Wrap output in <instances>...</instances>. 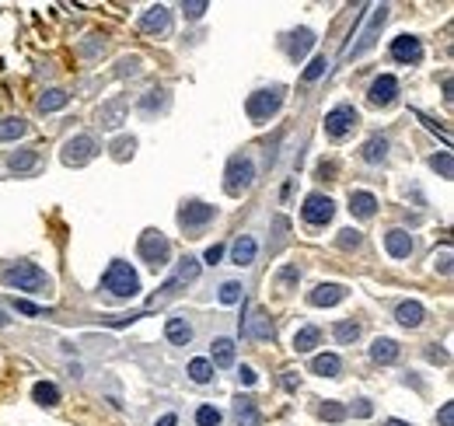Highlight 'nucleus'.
Masks as SVG:
<instances>
[{"label":"nucleus","mask_w":454,"mask_h":426,"mask_svg":"<svg viewBox=\"0 0 454 426\" xmlns=\"http://www.w3.org/2000/svg\"><path fill=\"white\" fill-rule=\"evenodd\" d=\"M102 290H109V297H116V300H129L140 294V276H136V269L129 262L116 258L109 266V273L102 276Z\"/></svg>","instance_id":"nucleus-2"},{"label":"nucleus","mask_w":454,"mask_h":426,"mask_svg":"<svg viewBox=\"0 0 454 426\" xmlns=\"http://www.w3.org/2000/svg\"><path fill=\"white\" fill-rule=\"evenodd\" d=\"M311 45H315V32H311V28H297V32L290 36V43H287L290 60H293V63H297V60H304Z\"/></svg>","instance_id":"nucleus-19"},{"label":"nucleus","mask_w":454,"mask_h":426,"mask_svg":"<svg viewBox=\"0 0 454 426\" xmlns=\"http://www.w3.org/2000/svg\"><path fill=\"white\" fill-rule=\"evenodd\" d=\"M242 294H245V287H242L238 280H224L217 297H220V304H238V300H242Z\"/></svg>","instance_id":"nucleus-37"},{"label":"nucleus","mask_w":454,"mask_h":426,"mask_svg":"<svg viewBox=\"0 0 454 426\" xmlns=\"http://www.w3.org/2000/svg\"><path fill=\"white\" fill-rule=\"evenodd\" d=\"M196 276H200V262H196V258H189V256H185L182 262H178V273H175L178 287H182V283H193Z\"/></svg>","instance_id":"nucleus-36"},{"label":"nucleus","mask_w":454,"mask_h":426,"mask_svg":"<svg viewBox=\"0 0 454 426\" xmlns=\"http://www.w3.org/2000/svg\"><path fill=\"white\" fill-rule=\"evenodd\" d=\"M308 300L315 304V307H332V304H339V300H346V287L342 283H318Z\"/></svg>","instance_id":"nucleus-14"},{"label":"nucleus","mask_w":454,"mask_h":426,"mask_svg":"<svg viewBox=\"0 0 454 426\" xmlns=\"http://www.w3.org/2000/svg\"><path fill=\"white\" fill-rule=\"evenodd\" d=\"M437 423H441V426H454V405H451V402H444V405H441Z\"/></svg>","instance_id":"nucleus-45"},{"label":"nucleus","mask_w":454,"mask_h":426,"mask_svg":"<svg viewBox=\"0 0 454 426\" xmlns=\"http://www.w3.org/2000/svg\"><path fill=\"white\" fill-rule=\"evenodd\" d=\"M374 413V405L367 402V398H357V405H353V416H360V420H367Z\"/></svg>","instance_id":"nucleus-47"},{"label":"nucleus","mask_w":454,"mask_h":426,"mask_svg":"<svg viewBox=\"0 0 454 426\" xmlns=\"http://www.w3.org/2000/svg\"><path fill=\"white\" fill-rule=\"evenodd\" d=\"M220 420H224V416H220L217 405H200V409H196V423L200 426H220Z\"/></svg>","instance_id":"nucleus-40"},{"label":"nucleus","mask_w":454,"mask_h":426,"mask_svg":"<svg viewBox=\"0 0 454 426\" xmlns=\"http://www.w3.org/2000/svg\"><path fill=\"white\" fill-rule=\"evenodd\" d=\"M293 280H301V269H297V266H287V269L280 273V287H287Z\"/></svg>","instance_id":"nucleus-48"},{"label":"nucleus","mask_w":454,"mask_h":426,"mask_svg":"<svg viewBox=\"0 0 454 426\" xmlns=\"http://www.w3.org/2000/svg\"><path fill=\"white\" fill-rule=\"evenodd\" d=\"M136 252H140V258H144L151 269H165L168 258H171V241H168L161 231H144Z\"/></svg>","instance_id":"nucleus-5"},{"label":"nucleus","mask_w":454,"mask_h":426,"mask_svg":"<svg viewBox=\"0 0 454 426\" xmlns=\"http://www.w3.org/2000/svg\"><path fill=\"white\" fill-rule=\"evenodd\" d=\"M28 133V123L25 119H0V143H7V140H18V136H25Z\"/></svg>","instance_id":"nucleus-32"},{"label":"nucleus","mask_w":454,"mask_h":426,"mask_svg":"<svg viewBox=\"0 0 454 426\" xmlns=\"http://www.w3.org/2000/svg\"><path fill=\"white\" fill-rule=\"evenodd\" d=\"M210 4L207 0H193V4H182V14L189 18V21H200L203 18V11H207Z\"/></svg>","instance_id":"nucleus-44"},{"label":"nucleus","mask_w":454,"mask_h":426,"mask_svg":"<svg viewBox=\"0 0 454 426\" xmlns=\"http://www.w3.org/2000/svg\"><path fill=\"white\" fill-rule=\"evenodd\" d=\"M0 280L11 287V290H25V294H49L53 290V276L39 269L36 262H25V258H18V262H4L0 266Z\"/></svg>","instance_id":"nucleus-1"},{"label":"nucleus","mask_w":454,"mask_h":426,"mask_svg":"<svg viewBox=\"0 0 454 426\" xmlns=\"http://www.w3.org/2000/svg\"><path fill=\"white\" fill-rule=\"evenodd\" d=\"M189 378H193L196 384H210V381H213V364H210L207 356L189 360Z\"/></svg>","instance_id":"nucleus-31"},{"label":"nucleus","mask_w":454,"mask_h":426,"mask_svg":"<svg viewBox=\"0 0 454 426\" xmlns=\"http://www.w3.org/2000/svg\"><path fill=\"white\" fill-rule=\"evenodd\" d=\"M133 147H136V140H133V136H129V140H116V143H112V158H116V161H126V158H133Z\"/></svg>","instance_id":"nucleus-42"},{"label":"nucleus","mask_w":454,"mask_h":426,"mask_svg":"<svg viewBox=\"0 0 454 426\" xmlns=\"http://www.w3.org/2000/svg\"><path fill=\"white\" fill-rule=\"evenodd\" d=\"M259 256V245H255V238L252 234H242L238 241H234V248H231V258H234V266H252Z\"/></svg>","instance_id":"nucleus-22"},{"label":"nucleus","mask_w":454,"mask_h":426,"mask_svg":"<svg viewBox=\"0 0 454 426\" xmlns=\"http://www.w3.org/2000/svg\"><path fill=\"white\" fill-rule=\"evenodd\" d=\"M123 116H126V98H112V102H105L98 109V119H102L105 129H119L123 126Z\"/></svg>","instance_id":"nucleus-16"},{"label":"nucleus","mask_w":454,"mask_h":426,"mask_svg":"<svg viewBox=\"0 0 454 426\" xmlns=\"http://www.w3.org/2000/svg\"><path fill=\"white\" fill-rule=\"evenodd\" d=\"M154 426H178V413H165V416H158V423Z\"/></svg>","instance_id":"nucleus-53"},{"label":"nucleus","mask_w":454,"mask_h":426,"mask_svg":"<svg viewBox=\"0 0 454 426\" xmlns=\"http://www.w3.org/2000/svg\"><path fill=\"white\" fill-rule=\"evenodd\" d=\"M301 217H304L311 227H325L332 217H335V203H332L329 196H322V192H311V196L304 200V207H301Z\"/></svg>","instance_id":"nucleus-10"},{"label":"nucleus","mask_w":454,"mask_h":426,"mask_svg":"<svg viewBox=\"0 0 454 426\" xmlns=\"http://www.w3.org/2000/svg\"><path fill=\"white\" fill-rule=\"evenodd\" d=\"M318 416H322L325 423H342L350 413H346V405H339V402H325V405H318Z\"/></svg>","instance_id":"nucleus-39"},{"label":"nucleus","mask_w":454,"mask_h":426,"mask_svg":"<svg viewBox=\"0 0 454 426\" xmlns=\"http://www.w3.org/2000/svg\"><path fill=\"white\" fill-rule=\"evenodd\" d=\"M384 426H413V423H402V420H388Z\"/></svg>","instance_id":"nucleus-56"},{"label":"nucleus","mask_w":454,"mask_h":426,"mask_svg":"<svg viewBox=\"0 0 454 426\" xmlns=\"http://www.w3.org/2000/svg\"><path fill=\"white\" fill-rule=\"evenodd\" d=\"M32 398H36L39 405H45V409H53V405H60V388L53 381H39L32 388Z\"/></svg>","instance_id":"nucleus-28"},{"label":"nucleus","mask_w":454,"mask_h":426,"mask_svg":"<svg viewBox=\"0 0 454 426\" xmlns=\"http://www.w3.org/2000/svg\"><path fill=\"white\" fill-rule=\"evenodd\" d=\"M238 378H242V384H255V381H259V374H255V371H252L248 364H242V371H238Z\"/></svg>","instance_id":"nucleus-51"},{"label":"nucleus","mask_w":454,"mask_h":426,"mask_svg":"<svg viewBox=\"0 0 454 426\" xmlns=\"http://www.w3.org/2000/svg\"><path fill=\"white\" fill-rule=\"evenodd\" d=\"M7 168L11 171H36L39 168V154H36V151H11V154H7Z\"/></svg>","instance_id":"nucleus-25"},{"label":"nucleus","mask_w":454,"mask_h":426,"mask_svg":"<svg viewBox=\"0 0 454 426\" xmlns=\"http://www.w3.org/2000/svg\"><path fill=\"white\" fill-rule=\"evenodd\" d=\"M318 339H322V332H318L315 325H304V329L293 336V349H297V353H311V349L318 346Z\"/></svg>","instance_id":"nucleus-29"},{"label":"nucleus","mask_w":454,"mask_h":426,"mask_svg":"<svg viewBox=\"0 0 454 426\" xmlns=\"http://www.w3.org/2000/svg\"><path fill=\"white\" fill-rule=\"evenodd\" d=\"M350 210L357 213V217H374L377 210V200H374V192H350Z\"/></svg>","instance_id":"nucleus-27"},{"label":"nucleus","mask_w":454,"mask_h":426,"mask_svg":"<svg viewBox=\"0 0 454 426\" xmlns=\"http://www.w3.org/2000/svg\"><path fill=\"white\" fill-rule=\"evenodd\" d=\"M283 98H287V87L283 84H273V87H259L255 94H248L245 109H248V119L255 126L269 123V116H276L283 109Z\"/></svg>","instance_id":"nucleus-3"},{"label":"nucleus","mask_w":454,"mask_h":426,"mask_svg":"<svg viewBox=\"0 0 454 426\" xmlns=\"http://www.w3.org/2000/svg\"><path fill=\"white\" fill-rule=\"evenodd\" d=\"M391 56H395L399 63H419V60H423V43H419L416 36H399V39L391 43Z\"/></svg>","instance_id":"nucleus-13"},{"label":"nucleus","mask_w":454,"mask_h":426,"mask_svg":"<svg viewBox=\"0 0 454 426\" xmlns=\"http://www.w3.org/2000/svg\"><path fill=\"white\" fill-rule=\"evenodd\" d=\"M165 336H168V342H175V346H189V342H193V325L175 315V318H168Z\"/></svg>","instance_id":"nucleus-21"},{"label":"nucleus","mask_w":454,"mask_h":426,"mask_svg":"<svg viewBox=\"0 0 454 426\" xmlns=\"http://www.w3.org/2000/svg\"><path fill=\"white\" fill-rule=\"evenodd\" d=\"M430 168L437 171L441 178H451L454 175V161H451V151H441V154H433L430 158Z\"/></svg>","instance_id":"nucleus-38"},{"label":"nucleus","mask_w":454,"mask_h":426,"mask_svg":"<svg viewBox=\"0 0 454 426\" xmlns=\"http://www.w3.org/2000/svg\"><path fill=\"white\" fill-rule=\"evenodd\" d=\"M384 21H388V4H381V7H374L371 11V21H367V28L357 36L360 43L357 45H350L342 56H360V53H367L374 43H377V36H381V28H384Z\"/></svg>","instance_id":"nucleus-9"},{"label":"nucleus","mask_w":454,"mask_h":426,"mask_svg":"<svg viewBox=\"0 0 454 426\" xmlns=\"http://www.w3.org/2000/svg\"><path fill=\"white\" fill-rule=\"evenodd\" d=\"M423 304L419 300H402L399 304V311H395V318H399V325H406V329H419L423 325Z\"/></svg>","instance_id":"nucleus-20"},{"label":"nucleus","mask_w":454,"mask_h":426,"mask_svg":"<svg viewBox=\"0 0 454 426\" xmlns=\"http://www.w3.org/2000/svg\"><path fill=\"white\" fill-rule=\"evenodd\" d=\"M426 356H430V360H441V364H444V360H448V353H444V349H430V353H426Z\"/></svg>","instance_id":"nucleus-54"},{"label":"nucleus","mask_w":454,"mask_h":426,"mask_svg":"<svg viewBox=\"0 0 454 426\" xmlns=\"http://www.w3.org/2000/svg\"><path fill=\"white\" fill-rule=\"evenodd\" d=\"M399 353H402V346L395 339H374L371 346V360L374 364H395L399 360Z\"/></svg>","instance_id":"nucleus-23"},{"label":"nucleus","mask_w":454,"mask_h":426,"mask_svg":"<svg viewBox=\"0 0 454 426\" xmlns=\"http://www.w3.org/2000/svg\"><path fill=\"white\" fill-rule=\"evenodd\" d=\"M357 123H360V112L353 105H335L329 116H325V133H329L332 140H342V136H350L357 129Z\"/></svg>","instance_id":"nucleus-8"},{"label":"nucleus","mask_w":454,"mask_h":426,"mask_svg":"<svg viewBox=\"0 0 454 426\" xmlns=\"http://www.w3.org/2000/svg\"><path fill=\"white\" fill-rule=\"evenodd\" d=\"M210 364L213 367H231L234 364V339L220 336V339L210 342Z\"/></svg>","instance_id":"nucleus-17"},{"label":"nucleus","mask_w":454,"mask_h":426,"mask_svg":"<svg viewBox=\"0 0 454 426\" xmlns=\"http://www.w3.org/2000/svg\"><path fill=\"white\" fill-rule=\"evenodd\" d=\"M67 102H70V94L60 91V87H53V91H45V94L39 98V109L42 112H56V109H63Z\"/></svg>","instance_id":"nucleus-33"},{"label":"nucleus","mask_w":454,"mask_h":426,"mask_svg":"<svg viewBox=\"0 0 454 426\" xmlns=\"http://www.w3.org/2000/svg\"><path fill=\"white\" fill-rule=\"evenodd\" d=\"M332 336H335V342L350 346V342L360 339V325H357V322H339V325L332 329Z\"/></svg>","instance_id":"nucleus-34"},{"label":"nucleus","mask_w":454,"mask_h":426,"mask_svg":"<svg viewBox=\"0 0 454 426\" xmlns=\"http://www.w3.org/2000/svg\"><path fill=\"white\" fill-rule=\"evenodd\" d=\"M325 70H329V60H325V56H315V60L308 63V70H304V81L311 84V81H318Z\"/></svg>","instance_id":"nucleus-41"},{"label":"nucleus","mask_w":454,"mask_h":426,"mask_svg":"<svg viewBox=\"0 0 454 426\" xmlns=\"http://www.w3.org/2000/svg\"><path fill=\"white\" fill-rule=\"evenodd\" d=\"M234 416H238V426H259V409H255V402L248 395H238Z\"/></svg>","instance_id":"nucleus-26"},{"label":"nucleus","mask_w":454,"mask_h":426,"mask_svg":"<svg viewBox=\"0 0 454 426\" xmlns=\"http://www.w3.org/2000/svg\"><path fill=\"white\" fill-rule=\"evenodd\" d=\"M140 28H144V32H151V36L168 32V28H171V11H168L165 4L147 7V11H144V18H140Z\"/></svg>","instance_id":"nucleus-11"},{"label":"nucleus","mask_w":454,"mask_h":426,"mask_svg":"<svg viewBox=\"0 0 454 426\" xmlns=\"http://www.w3.org/2000/svg\"><path fill=\"white\" fill-rule=\"evenodd\" d=\"M433 262H437V269H441L444 276L451 273V252H441V258H433Z\"/></svg>","instance_id":"nucleus-52"},{"label":"nucleus","mask_w":454,"mask_h":426,"mask_svg":"<svg viewBox=\"0 0 454 426\" xmlns=\"http://www.w3.org/2000/svg\"><path fill=\"white\" fill-rule=\"evenodd\" d=\"M384 248H388L391 258H409L416 245H413V238H409V231H388L384 234Z\"/></svg>","instance_id":"nucleus-15"},{"label":"nucleus","mask_w":454,"mask_h":426,"mask_svg":"<svg viewBox=\"0 0 454 426\" xmlns=\"http://www.w3.org/2000/svg\"><path fill=\"white\" fill-rule=\"evenodd\" d=\"M384 158H388V140L384 136H371L367 147H364V161L367 165H381Z\"/></svg>","instance_id":"nucleus-30"},{"label":"nucleus","mask_w":454,"mask_h":426,"mask_svg":"<svg viewBox=\"0 0 454 426\" xmlns=\"http://www.w3.org/2000/svg\"><path fill=\"white\" fill-rule=\"evenodd\" d=\"M140 109H144V112L168 109V91H165V87H154V91H147V94H144V102H140Z\"/></svg>","instance_id":"nucleus-35"},{"label":"nucleus","mask_w":454,"mask_h":426,"mask_svg":"<svg viewBox=\"0 0 454 426\" xmlns=\"http://www.w3.org/2000/svg\"><path fill=\"white\" fill-rule=\"evenodd\" d=\"M311 371H315L318 378H339L342 360H339L335 353H322V356H315V360H311Z\"/></svg>","instance_id":"nucleus-24"},{"label":"nucleus","mask_w":454,"mask_h":426,"mask_svg":"<svg viewBox=\"0 0 454 426\" xmlns=\"http://www.w3.org/2000/svg\"><path fill=\"white\" fill-rule=\"evenodd\" d=\"M252 182H255V161H252L248 154H234V158L227 161V171H224V189H227V196L248 192Z\"/></svg>","instance_id":"nucleus-4"},{"label":"nucleus","mask_w":454,"mask_h":426,"mask_svg":"<svg viewBox=\"0 0 454 426\" xmlns=\"http://www.w3.org/2000/svg\"><path fill=\"white\" fill-rule=\"evenodd\" d=\"M213 217H217V207H207V203H200V200H189V203H182V210H178V224H182L185 234L196 238Z\"/></svg>","instance_id":"nucleus-6"},{"label":"nucleus","mask_w":454,"mask_h":426,"mask_svg":"<svg viewBox=\"0 0 454 426\" xmlns=\"http://www.w3.org/2000/svg\"><path fill=\"white\" fill-rule=\"evenodd\" d=\"M360 241H364V238H360V231H353V227L339 231V248H346V252H350V248H360Z\"/></svg>","instance_id":"nucleus-43"},{"label":"nucleus","mask_w":454,"mask_h":426,"mask_svg":"<svg viewBox=\"0 0 454 426\" xmlns=\"http://www.w3.org/2000/svg\"><path fill=\"white\" fill-rule=\"evenodd\" d=\"M245 332L252 339H273V336H276V329H273V322H269V315H266L262 307L245 322Z\"/></svg>","instance_id":"nucleus-18"},{"label":"nucleus","mask_w":454,"mask_h":426,"mask_svg":"<svg viewBox=\"0 0 454 426\" xmlns=\"http://www.w3.org/2000/svg\"><path fill=\"white\" fill-rule=\"evenodd\" d=\"M210 262V266H217V262H220V258H224V245H210L207 248V256H203Z\"/></svg>","instance_id":"nucleus-49"},{"label":"nucleus","mask_w":454,"mask_h":426,"mask_svg":"<svg viewBox=\"0 0 454 426\" xmlns=\"http://www.w3.org/2000/svg\"><path fill=\"white\" fill-rule=\"evenodd\" d=\"M98 154V140L94 136H87V133H81V136H70L67 143H63V165H70V168H81V165H87L91 158Z\"/></svg>","instance_id":"nucleus-7"},{"label":"nucleus","mask_w":454,"mask_h":426,"mask_svg":"<svg viewBox=\"0 0 454 426\" xmlns=\"http://www.w3.org/2000/svg\"><path fill=\"white\" fill-rule=\"evenodd\" d=\"M395 94H399V81L391 77V74H381L377 81L371 84V91H367V98H371V105H391L395 102Z\"/></svg>","instance_id":"nucleus-12"},{"label":"nucleus","mask_w":454,"mask_h":426,"mask_svg":"<svg viewBox=\"0 0 454 426\" xmlns=\"http://www.w3.org/2000/svg\"><path fill=\"white\" fill-rule=\"evenodd\" d=\"M7 325H11V318H7V315L0 311V329H7Z\"/></svg>","instance_id":"nucleus-55"},{"label":"nucleus","mask_w":454,"mask_h":426,"mask_svg":"<svg viewBox=\"0 0 454 426\" xmlns=\"http://www.w3.org/2000/svg\"><path fill=\"white\" fill-rule=\"evenodd\" d=\"M283 388H287V391H297V388H301V378H297V371H283Z\"/></svg>","instance_id":"nucleus-50"},{"label":"nucleus","mask_w":454,"mask_h":426,"mask_svg":"<svg viewBox=\"0 0 454 426\" xmlns=\"http://www.w3.org/2000/svg\"><path fill=\"white\" fill-rule=\"evenodd\" d=\"M14 307H18L21 315H32V318H39V315H42L39 304H28V300H14Z\"/></svg>","instance_id":"nucleus-46"}]
</instances>
